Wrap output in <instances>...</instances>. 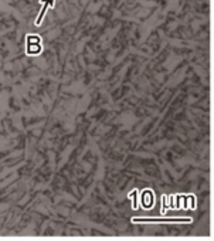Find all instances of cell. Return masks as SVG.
Here are the masks:
<instances>
[{
    "label": "cell",
    "mask_w": 214,
    "mask_h": 241,
    "mask_svg": "<svg viewBox=\"0 0 214 241\" xmlns=\"http://www.w3.org/2000/svg\"><path fill=\"white\" fill-rule=\"evenodd\" d=\"M41 4H43V9H41V11H40V14H39V19H37V21H36L37 26L41 23V19H43V16L45 14L48 6H53V4H54V0H41Z\"/></svg>",
    "instance_id": "obj_1"
}]
</instances>
